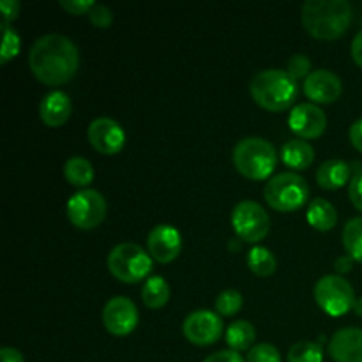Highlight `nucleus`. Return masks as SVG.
<instances>
[{"mask_svg":"<svg viewBox=\"0 0 362 362\" xmlns=\"http://www.w3.org/2000/svg\"><path fill=\"white\" fill-rule=\"evenodd\" d=\"M28 66L42 83L64 85L76 74L80 66L78 46L62 34H45L37 37L28 53Z\"/></svg>","mask_w":362,"mask_h":362,"instance_id":"nucleus-1","label":"nucleus"},{"mask_svg":"<svg viewBox=\"0 0 362 362\" xmlns=\"http://www.w3.org/2000/svg\"><path fill=\"white\" fill-rule=\"evenodd\" d=\"M243 308V293L239 290H223L218 297H216V311L221 317H232L237 311Z\"/></svg>","mask_w":362,"mask_h":362,"instance_id":"nucleus-27","label":"nucleus"},{"mask_svg":"<svg viewBox=\"0 0 362 362\" xmlns=\"http://www.w3.org/2000/svg\"><path fill=\"white\" fill-rule=\"evenodd\" d=\"M349 194L352 204L362 212V166L354 172L352 180L349 184Z\"/></svg>","mask_w":362,"mask_h":362,"instance_id":"nucleus-32","label":"nucleus"},{"mask_svg":"<svg viewBox=\"0 0 362 362\" xmlns=\"http://www.w3.org/2000/svg\"><path fill=\"white\" fill-rule=\"evenodd\" d=\"M0 357H2V362H23V356L11 346H4L0 350Z\"/></svg>","mask_w":362,"mask_h":362,"instance_id":"nucleus-37","label":"nucleus"},{"mask_svg":"<svg viewBox=\"0 0 362 362\" xmlns=\"http://www.w3.org/2000/svg\"><path fill=\"white\" fill-rule=\"evenodd\" d=\"M64 175L67 182L76 187H87L94 180V166L81 156H73L64 165Z\"/></svg>","mask_w":362,"mask_h":362,"instance_id":"nucleus-22","label":"nucleus"},{"mask_svg":"<svg viewBox=\"0 0 362 362\" xmlns=\"http://www.w3.org/2000/svg\"><path fill=\"white\" fill-rule=\"evenodd\" d=\"M288 126L300 138H318L327 127V117L320 106L313 103H300L290 112Z\"/></svg>","mask_w":362,"mask_h":362,"instance_id":"nucleus-13","label":"nucleus"},{"mask_svg":"<svg viewBox=\"0 0 362 362\" xmlns=\"http://www.w3.org/2000/svg\"><path fill=\"white\" fill-rule=\"evenodd\" d=\"M352 6L346 0H308L303 6V23L313 37L336 39L352 23Z\"/></svg>","mask_w":362,"mask_h":362,"instance_id":"nucleus-2","label":"nucleus"},{"mask_svg":"<svg viewBox=\"0 0 362 362\" xmlns=\"http://www.w3.org/2000/svg\"><path fill=\"white\" fill-rule=\"evenodd\" d=\"M204 362H246L235 350H219V352L209 356Z\"/></svg>","mask_w":362,"mask_h":362,"instance_id":"nucleus-35","label":"nucleus"},{"mask_svg":"<svg viewBox=\"0 0 362 362\" xmlns=\"http://www.w3.org/2000/svg\"><path fill=\"white\" fill-rule=\"evenodd\" d=\"M73 112L71 98L64 90H52L39 103V115L41 120L49 127H59L69 120Z\"/></svg>","mask_w":362,"mask_h":362,"instance_id":"nucleus-17","label":"nucleus"},{"mask_svg":"<svg viewBox=\"0 0 362 362\" xmlns=\"http://www.w3.org/2000/svg\"><path fill=\"white\" fill-rule=\"evenodd\" d=\"M108 269L122 283H138L151 272L152 258L134 243H120L110 251Z\"/></svg>","mask_w":362,"mask_h":362,"instance_id":"nucleus-6","label":"nucleus"},{"mask_svg":"<svg viewBox=\"0 0 362 362\" xmlns=\"http://www.w3.org/2000/svg\"><path fill=\"white\" fill-rule=\"evenodd\" d=\"M246 362H281V354L271 343H260L250 350Z\"/></svg>","mask_w":362,"mask_h":362,"instance_id":"nucleus-29","label":"nucleus"},{"mask_svg":"<svg viewBox=\"0 0 362 362\" xmlns=\"http://www.w3.org/2000/svg\"><path fill=\"white\" fill-rule=\"evenodd\" d=\"M233 165L247 179L264 180L278 165L274 145L260 136H247L233 148Z\"/></svg>","mask_w":362,"mask_h":362,"instance_id":"nucleus-4","label":"nucleus"},{"mask_svg":"<svg viewBox=\"0 0 362 362\" xmlns=\"http://www.w3.org/2000/svg\"><path fill=\"white\" fill-rule=\"evenodd\" d=\"M247 265L257 276H271L276 271L278 262L271 250L264 246H255L247 253Z\"/></svg>","mask_w":362,"mask_h":362,"instance_id":"nucleus-24","label":"nucleus"},{"mask_svg":"<svg viewBox=\"0 0 362 362\" xmlns=\"http://www.w3.org/2000/svg\"><path fill=\"white\" fill-rule=\"evenodd\" d=\"M352 165L343 159H327L317 170V182L325 189H339L352 180Z\"/></svg>","mask_w":362,"mask_h":362,"instance_id":"nucleus-18","label":"nucleus"},{"mask_svg":"<svg viewBox=\"0 0 362 362\" xmlns=\"http://www.w3.org/2000/svg\"><path fill=\"white\" fill-rule=\"evenodd\" d=\"M148 253L154 260L161 264L175 260L182 250V237L180 232L172 225H158L151 230L147 239Z\"/></svg>","mask_w":362,"mask_h":362,"instance_id":"nucleus-14","label":"nucleus"},{"mask_svg":"<svg viewBox=\"0 0 362 362\" xmlns=\"http://www.w3.org/2000/svg\"><path fill=\"white\" fill-rule=\"evenodd\" d=\"M350 141L357 151L362 152V119L356 120L350 127Z\"/></svg>","mask_w":362,"mask_h":362,"instance_id":"nucleus-36","label":"nucleus"},{"mask_svg":"<svg viewBox=\"0 0 362 362\" xmlns=\"http://www.w3.org/2000/svg\"><path fill=\"white\" fill-rule=\"evenodd\" d=\"M306 218L311 226L322 230V232H327V230H332L336 226L338 212H336V207L329 200L315 198V200H311L310 207H308Z\"/></svg>","mask_w":362,"mask_h":362,"instance_id":"nucleus-20","label":"nucleus"},{"mask_svg":"<svg viewBox=\"0 0 362 362\" xmlns=\"http://www.w3.org/2000/svg\"><path fill=\"white\" fill-rule=\"evenodd\" d=\"M184 336L193 345H212L218 341L223 334L221 315L211 310H194L184 318L182 324Z\"/></svg>","mask_w":362,"mask_h":362,"instance_id":"nucleus-10","label":"nucleus"},{"mask_svg":"<svg viewBox=\"0 0 362 362\" xmlns=\"http://www.w3.org/2000/svg\"><path fill=\"white\" fill-rule=\"evenodd\" d=\"M315 299L327 315L343 317L356 304V292L345 278L339 274H327L315 285Z\"/></svg>","mask_w":362,"mask_h":362,"instance_id":"nucleus-7","label":"nucleus"},{"mask_svg":"<svg viewBox=\"0 0 362 362\" xmlns=\"http://www.w3.org/2000/svg\"><path fill=\"white\" fill-rule=\"evenodd\" d=\"M352 57L357 64L362 67V28L356 34L352 41Z\"/></svg>","mask_w":362,"mask_h":362,"instance_id":"nucleus-38","label":"nucleus"},{"mask_svg":"<svg viewBox=\"0 0 362 362\" xmlns=\"http://www.w3.org/2000/svg\"><path fill=\"white\" fill-rule=\"evenodd\" d=\"M352 262H354V258L350 257V255H343V257L336 258V262H334L336 271H338L339 274H345V272H349L350 269H352Z\"/></svg>","mask_w":362,"mask_h":362,"instance_id":"nucleus-39","label":"nucleus"},{"mask_svg":"<svg viewBox=\"0 0 362 362\" xmlns=\"http://www.w3.org/2000/svg\"><path fill=\"white\" fill-rule=\"evenodd\" d=\"M281 158L288 168L304 170L313 163L315 148L311 147V144L300 140V138H292V140L283 145Z\"/></svg>","mask_w":362,"mask_h":362,"instance_id":"nucleus-19","label":"nucleus"},{"mask_svg":"<svg viewBox=\"0 0 362 362\" xmlns=\"http://www.w3.org/2000/svg\"><path fill=\"white\" fill-rule=\"evenodd\" d=\"M87 134L92 147L106 156L120 152L126 144V133H124L122 126L110 117H98L92 120Z\"/></svg>","mask_w":362,"mask_h":362,"instance_id":"nucleus-12","label":"nucleus"},{"mask_svg":"<svg viewBox=\"0 0 362 362\" xmlns=\"http://www.w3.org/2000/svg\"><path fill=\"white\" fill-rule=\"evenodd\" d=\"M343 85L336 73L329 69L311 71L304 80V92L315 103H334L341 95Z\"/></svg>","mask_w":362,"mask_h":362,"instance_id":"nucleus-15","label":"nucleus"},{"mask_svg":"<svg viewBox=\"0 0 362 362\" xmlns=\"http://www.w3.org/2000/svg\"><path fill=\"white\" fill-rule=\"evenodd\" d=\"M255 339H257V331H255L253 324H250L247 320H237L226 329V343H228L230 350H235V352L251 350Z\"/></svg>","mask_w":362,"mask_h":362,"instance_id":"nucleus-21","label":"nucleus"},{"mask_svg":"<svg viewBox=\"0 0 362 362\" xmlns=\"http://www.w3.org/2000/svg\"><path fill=\"white\" fill-rule=\"evenodd\" d=\"M2 30H4V42H2V53H0V62L6 64L20 53L21 41L18 32L14 30L13 27H9V25L2 23Z\"/></svg>","mask_w":362,"mask_h":362,"instance_id":"nucleus-28","label":"nucleus"},{"mask_svg":"<svg viewBox=\"0 0 362 362\" xmlns=\"http://www.w3.org/2000/svg\"><path fill=\"white\" fill-rule=\"evenodd\" d=\"M251 95L265 110L281 112L286 110L297 98V80H293L288 71L264 69L253 76L250 83Z\"/></svg>","mask_w":362,"mask_h":362,"instance_id":"nucleus-3","label":"nucleus"},{"mask_svg":"<svg viewBox=\"0 0 362 362\" xmlns=\"http://www.w3.org/2000/svg\"><path fill=\"white\" fill-rule=\"evenodd\" d=\"M324 361V350L320 343L315 341H299L290 346L288 362H322Z\"/></svg>","mask_w":362,"mask_h":362,"instance_id":"nucleus-26","label":"nucleus"},{"mask_svg":"<svg viewBox=\"0 0 362 362\" xmlns=\"http://www.w3.org/2000/svg\"><path fill=\"white\" fill-rule=\"evenodd\" d=\"M105 197L95 189H81L67 200V218L76 228L92 230L106 218Z\"/></svg>","mask_w":362,"mask_h":362,"instance_id":"nucleus-9","label":"nucleus"},{"mask_svg":"<svg viewBox=\"0 0 362 362\" xmlns=\"http://www.w3.org/2000/svg\"><path fill=\"white\" fill-rule=\"evenodd\" d=\"M232 225L244 243H260L271 230V218L258 202L243 200L233 207Z\"/></svg>","mask_w":362,"mask_h":362,"instance_id":"nucleus-8","label":"nucleus"},{"mask_svg":"<svg viewBox=\"0 0 362 362\" xmlns=\"http://www.w3.org/2000/svg\"><path fill=\"white\" fill-rule=\"evenodd\" d=\"M329 354L336 362H362V329L345 327L334 332Z\"/></svg>","mask_w":362,"mask_h":362,"instance_id":"nucleus-16","label":"nucleus"},{"mask_svg":"<svg viewBox=\"0 0 362 362\" xmlns=\"http://www.w3.org/2000/svg\"><path fill=\"white\" fill-rule=\"evenodd\" d=\"M88 18H90L92 23L99 28H108L110 25L113 23V13L108 6L105 4H98L92 7L90 13H88Z\"/></svg>","mask_w":362,"mask_h":362,"instance_id":"nucleus-31","label":"nucleus"},{"mask_svg":"<svg viewBox=\"0 0 362 362\" xmlns=\"http://www.w3.org/2000/svg\"><path fill=\"white\" fill-rule=\"evenodd\" d=\"M138 308L124 296L112 297L103 308V324L112 334L126 336L138 325Z\"/></svg>","mask_w":362,"mask_h":362,"instance_id":"nucleus-11","label":"nucleus"},{"mask_svg":"<svg viewBox=\"0 0 362 362\" xmlns=\"http://www.w3.org/2000/svg\"><path fill=\"white\" fill-rule=\"evenodd\" d=\"M265 200L279 212H292L303 207L310 198L306 179L296 172H281L265 184Z\"/></svg>","mask_w":362,"mask_h":362,"instance_id":"nucleus-5","label":"nucleus"},{"mask_svg":"<svg viewBox=\"0 0 362 362\" xmlns=\"http://www.w3.org/2000/svg\"><path fill=\"white\" fill-rule=\"evenodd\" d=\"M343 246L354 260L362 262V218H352L343 228Z\"/></svg>","mask_w":362,"mask_h":362,"instance_id":"nucleus-25","label":"nucleus"},{"mask_svg":"<svg viewBox=\"0 0 362 362\" xmlns=\"http://www.w3.org/2000/svg\"><path fill=\"white\" fill-rule=\"evenodd\" d=\"M286 71H288V74L293 80H300V78L306 80L311 74V60L308 59V55H304V53H297V55H293L292 59L288 60Z\"/></svg>","mask_w":362,"mask_h":362,"instance_id":"nucleus-30","label":"nucleus"},{"mask_svg":"<svg viewBox=\"0 0 362 362\" xmlns=\"http://www.w3.org/2000/svg\"><path fill=\"white\" fill-rule=\"evenodd\" d=\"M60 6H62L67 13L80 16V14L90 13V9L95 6V2L94 0H60Z\"/></svg>","mask_w":362,"mask_h":362,"instance_id":"nucleus-33","label":"nucleus"},{"mask_svg":"<svg viewBox=\"0 0 362 362\" xmlns=\"http://www.w3.org/2000/svg\"><path fill=\"white\" fill-rule=\"evenodd\" d=\"M354 311H356L359 317H362V297H357L356 304H354Z\"/></svg>","mask_w":362,"mask_h":362,"instance_id":"nucleus-40","label":"nucleus"},{"mask_svg":"<svg viewBox=\"0 0 362 362\" xmlns=\"http://www.w3.org/2000/svg\"><path fill=\"white\" fill-rule=\"evenodd\" d=\"M0 11H2V23L9 25V21L14 20L20 13V2L18 0H2Z\"/></svg>","mask_w":362,"mask_h":362,"instance_id":"nucleus-34","label":"nucleus"},{"mask_svg":"<svg viewBox=\"0 0 362 362\" xmlns=\"http://www.w3.org/2000/svg\"><path fill=\"white\" fill-rule=\"evenodd\" d=\"M141 299H144L145 306L158 310L163 308L170 300V286L163 276H152L144 283L141 288Z\"/></svg>","mask_w":362,"mask_h":362,"instance_id":"nucleus-23","label":"nucleus"}]
</instances>
